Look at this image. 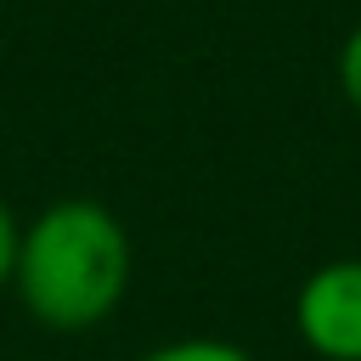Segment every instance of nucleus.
<instances>
[{"label": "nucleus", "mask_w": 361, "mask_h": 361, "mask_svg": "<svg viewBox=\"0 0 361 361\" xmlns=\"http://www.w3.org/2000/svg\"><path fill=\"white\" fill-rule=\"evenodd\" d=\"M135 361H259V355L231 338H214V333H186V338H164V344L141 350Z\"/></svg>", "instance_id": "7ed1b4c3"}, {"label": "nucleus", "mask_w": 361, "mask_h": 361, "mask_svg": "<svg viewBox=\"0 0 361 361\" xmlns=\"http://www.w3.org/2000/svg\"><path fill=\"white\" fill-rule=\"evenodd\" d=\"M135 282L130 226L96 197H56L23 220L11 293L45 333L102 327Z\"/></svg>", "instance_id": "f257e3e1"}, {"label": "nucleus", "mask_w": 361, "mask_h": 361, "mask_svg": "<svg viewBox=\"0 0 361 361\" xmlns=\"http://www.w3.org/2000/svg\"><path fill=\"white\" fill-rule=\"evenodd\" d=\"M293 333L316 361H361V254L305 271L293 288Z\"/></svg>", "instance_id": "f03ea898"}, {"label": "nucleus", "mask_w": 361, "mask_h": 361, "mask_svg": "<svg viewBox=\"0 0 361 361\" xmlns=\"http://www.w3.org/2000/svg\"><path fill=\"white\" fill-rule=\"evenodd\" d=\"M333 79H338V96L344 107L361 118V23L338 39V56H333Z\"/></svg>", "instance_id": "20e7f679"}, {"label": "nucleus", "mask_w": 361, "mask_h": 361, "mask_svg": "<svg viewBox=\"0 0 361 361\" xmlns=\"http://www.w3.org/2000/svg\"><path fill=\"white\" fill-rule=\"evenodd\" d=\"M17 237H23V220L17 209L0 197V293L11 288V265H17Z\"/></svg>", "instance_id": "39448f33"}]
</instances>
